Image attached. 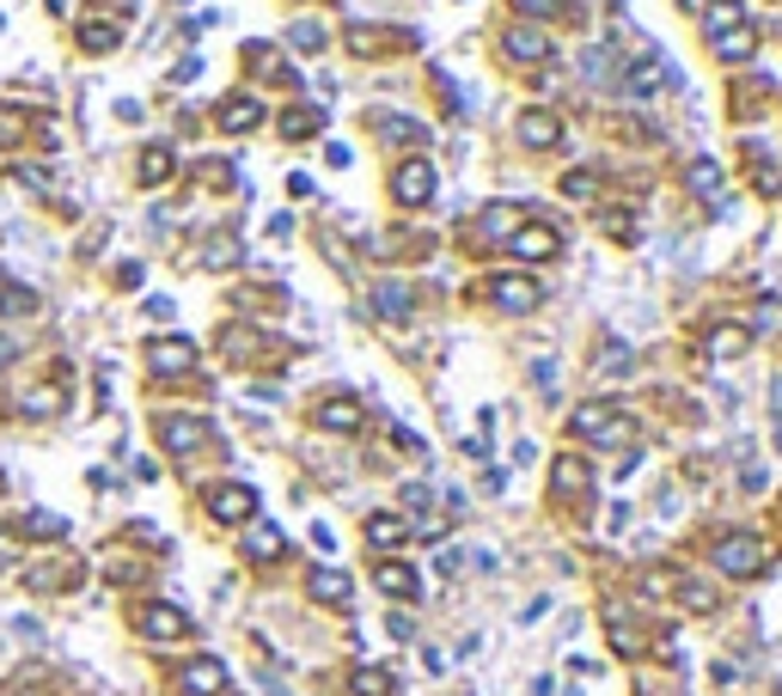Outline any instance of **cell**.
I'll return each instance as SVG.
<instances>
[{
  "instance_id": "obj_10",
  "label": "cell",
  "mask_w": 782,
  "mask_h": 696,
  "mask_svg": "<svg viewBox=\"0 0 782 696\" xmlns=\"http://www.w3.org/2000/svg\"><path fill=\"white\" fill-rule=\"evenodd\" d=\"M135 630H141L147 642H184V635H190V618L178 611V604L153 599V604H141V611H135Z\"/></svg>"
},
{
  "instance_id": "obj_40",
  "label": "cell",
  "mask_w": 782,
  "mask_h": 696,
  "mask_svg": "<svg viewBox=\"0 0 782 696\" xmlns=\"http://www.w3.org/2000/svg\"><path fill=\"white\" fill-rule=\"evenodd\" d=\"M19 184H31V190H50V165H19Z\"/></svg>"
},
{
  "instance_id": "obj_6",
  "label": "cell",
  "mask_w": 782,
  "mask_h": 696,
  "mask_svg": "<svg viewBox=\"0 0 782 696\" xmlns=\"http://www.w3.org/2000/svg\"><path fill=\"white\" fill-rule=\"evenodd\" d=\"M178 690H184V696H226V690H233V672H226L214 654H196V660L178 666Z\"/></svg>"
},
{
  "instance_id": "obj_14",
  "label": "cell",
  "mask_w": 782,
  "mask_h": 696,
  "mask_svg": "<svg viewBox=\"0 0 782 696\" xmlns=\"http://www.w3.org/2000/svg\"><path fill=\"white\" fill-rule=\"evenodd\" d=\"M349 55H385V50H410V31H385V25H349Z\"/></svg>"
},
{
  "instance_id": "obj_4",
  "label": "cell",
  "mask_w": 782,
  "mask_h": 696,
  "mask_svg": "<svg viewBox=\"0 0 782 696\" xmlns=\"http://www.w3.org/2000/svg\"><path fill=\"white\" fill-rule=\"evenodd\" d=\"M214 440V428L202 416H184V409H172V416H160V447L178 452V459H190V452H202Z\"/></svg>"
},
{
  "instance_id": "obj_26",
  "label": "cell",
  "mask_w": 782,
  "mask_h": 696,
  "mask_svg": "<svg viewBox=\"0 0 782 696\" xmlns=\"http://www.w3.org/2000/svg\"><path fill=\"white\" fill-rule=\"evenodd\" d=\"M239 264H245L239 233H214L208 245H202V269H239Z\"/></svg>"
},
{
  "instance_id": "obj_27",
  "label": "cell",
  "mask_w": 782,
  "mask_h": 696,
  "mask_svg": "<svg viewBox=\"0 0 782 696\" xmlns=\"http://www.w3.org/2000/svg\"><path fill=\"white\" fill-rule=\"evenodd\" d=\"M31 312H38V293L0 269V318H31Z\"/></svg>"
},
{
  "instance_id": "obj_29",
  "label": "cell",
  "mask_w": 782,
  "mask_h": 696,
  "mask_svg": "<svg viewBox=\"0 0 782 696\" xmlns=\"http://www.w3.org/2000/svg\"><path fill=\"white\" fill-rule=\"evenodd\" d=\"M319 129H324V110H312V105H288V110H281V135H288V141H312Z\"/></svg>"
},
{
  "instance_id": "obj_13",
  "label": "cell",
  "mask_w": 782,
  "mask_h": 696,
  "mask_svg": "<svg viewBox=\"0 0 782 696\" xmlns=\"http://www.w3.org/2000/svg\"><path fill=\"white\" fill-rule=\"evenodd\" d=\"M550 495H557V501H581V495H593V471H587L575 452H563V459L550 464Z\"/></svg>"
},
{
  "instance_id": "obj_17",
  "label": "cell",
  "mask_w": 782,
  "mask_h": 696,
  "mask_svg": "<svg viewBox=\"0 0 782 696\" xmlns=\"http://www.w3.org/2000/svg\"><path fill=\"white\" fill-rule=\"evenodd\" d=\"M519 141L550 153V147H563V122L550 117V110H526V117H519Z\"/></svg>"
},
{
  "instance_id": "obj_8",
  "label": "cell",
  "mask_w": 782,
  "mask_h": 696,
  "mask_svg": "<svg viewBox=\"0 0 782 696\" xmlns=\"http://www.w3.org/2000/svg\"><path fill=\"white\" fill-rule=\"evenodd\" d=\"M196 367V342L190 336H153L147 342V373H160V379H184Z\"/></svg>"
},
{
  "instance_id": "obj_32",
  "label": "cell",
  "mask_w": 782,
  "mask_h": 696,
  "mask_svg": "<svg viewBox=\"0 0 782 696\" xmlns=\"http://www.w3.org/2000/svg\"><path fill=\"white\" fill-rule=\"evenodd\" d=\"M349 690H355V696H392V690H398V678H392L385 666H355Z\"/></svg>"
},
{
  "instance_id": "obj_21",
  "label": "cell",
  "mask_w": 782,
  "mask_h": 696,
  "mask_svg": "<svg viewBox=\"0 0 782 696\" xmlns=\"http://www.w3.org/2000/svg\"><path fill=\"white\" fill-rule=\"evenodd\" d=\"M62 404H67V392H62V385H31V392L19 397V416H31V421H50V416H62Z\"/></svg>"
},
{
  "instance_id": "obj_25",
  "label": "cell",
  "mask_w": 782,
  "mask_h": 696,
  "mask_svg": "<svg viewBox=\"0 0 782 696\" xmlns=\"http://www.w3.org/2000/svg\"><path fill=\"white\" fill-rule=\"evenodd\" d=\"M306 592L319 604H349V575L343 568H312V575H306Z\"/></svg>"
},
{
  "instance_id": "obj_16",
  "label": "cell",
  "mask_w": 782,
  "mask_h": 696,
  "mask_svg": "<svg viewBox=\"0 0 782 696\" xmlns=\"http://www.w3.org/2000/svg\"><path fill=\"white\" fill-rule=\"evenodd\" d=\"M312 416H319V428H331V433H355L361 428V404L349 392H331L319 409H312Z\"/></svg>"
},
{
  "instance_id": "obj_1",
  "label": "cell",
  "mask_w": 782,
  "mask_h": 696,
  "mask_svg": "<svg viewBox=\"0 0 782 696\" xmlns=\"http://www.w3.org/2000/svg\"><path fill=\"white\" fill-rule=\"evenodd\" d=\"M569 428L587 447H630V440H636V416L623 404H581L569 416Z\"/></svg>"
},
{
  "instance_id": "obj_11",
  "label": "cell",
  "mask_w": 782,
  "mask_h": 696,
  "mask_svg": "<svg viewBox=\"0 0 782 696\" xmlns=\"http://www.w3.org/2000/svg\"><path fill=\"white\" fill-rule=\"evenodd\" d=\"M507 250H514V257H526V264H550V257H563V233L557 226H519L514 238H507Z\"/></svg>"
},
{
  "instance_id": "obj_15",
  "label": "cell",
  "mask_w": 782,
  "mask_h": 696,
  "mask_svg": "<svg viewBox=\"0 0 782 696\" xmlns=\"http://www.w3.org/2000/svg\"><path fill=\"white\" fill-rule=\"evenodd\" d=\"M373 580H379L385 599H404V604L422 599V580H416V568H410V563H379V568H373Z\"/></svg>"
},
{
  "instance_id": "obj_9",
  "label": "cell",
  "mask_w": 782,
  "mask_h": 696,
  "mask_svg": "<svg viewBox=\"0 0 782 696\" xmlns=\"http://www.w3.org/2000/svg\"><path fill=\"white\" fill-rule=\"evenodd\" d=\"M208 513L221 520V526H245V520H257V489L251 483H214L208 489Z\"/></svg>"
},
{
  "instance_id": "obj_5",
  "label": "cell",
  "mask_w": 782,
  "mask_h": 696,
  "mask_svg": "<svg viewBox=\"0 0 782 696\" xmlns=\"http://www.w3.org/2000/svg\"><path fill=\"white\" fill-rule=\"evenodd\" d=\"M440 190V171L428 165V159H404L398 171H392V196L404 202V208H422V202H435Z\"/></svg>"
},
{
  "instance_id": "obj_3",
  "label": "cell",
  "mask_w": 782,
  "mask_h": 696,
  "mask_svg": "<svg viewBox=\"0 0 782 696\" xmlns=\"http://www.w3.org/2000/svg\"><path fill=\"white\" fill-rule=\"evenodd\" d=\"M709 556H716V568H721V575H733V580L764 575V563H770L764 538H752V532H728V538H721Z\"/></svg>"
},
{
  "instance_id": "obj_24",
  "label": "cell",
  "mask_w": 782,
  "mask_h": 696,
  "mask_svg": "<svg viewBox=\"0 0 782 696\" xmlns=\"http://www.w3.org/2000/svg\"><path fill=\"white\" fill-rule=\"evenodd\" d=\"M257 122H264V105H257V98H226V105H221V129L226 135H251L257 129Z\"/></svg>"
},
{
  "instance_id": "obj_18",
  "label": "cell",
  "mask_w": 782,
  "mask_h": 696,
  "mask_svg": "<svg viewBox=\"0 0 782 696\" xmlns=\"http://www.w3.org/2000/svg\"><path fill=\"white\" fill-rule=\"evenodd\" d=\"M519 221H526V214H519L514 202H490V208L478 214V233H483V238H495V245H507V238L519 233Z\"/></svg>"
},
{
  "instance_id": "obj_38",
  "label": "cell",
  "mask_w": 782,
  "mask_h": 696,
  "mask_svg": "<svg viewBox=\"0 0 782 696\" xmlns=\"http://www.w3.org/2000/svg\"><path fill=\"white\" fill-rule=\"evenodd\" d=\"M752 330H782V300H758Z\"/></svg>"
},
{
  "instance_id": "obj_7",
  "label": "cell",
  "mask_w": 782,
  "mask_h": 696,
  "mask_svg": "<svg viewBox=\"0 0 782 696\" xmlns=\"http://www.w3.org/2000/svg\"><path fill=\"white\" fill-rule=\"evenodd\" d=\"M490 306L495 312H507V318H519V312H538V300H544V288L532 276H490Z\"/></svg>"
},
{
  "instance_id": "obj_20",
  "label": "cell",
  "mask_w": 782,
  "mask_h": 696,
  "mask_svg": "<svg viewBox=\"0 0 782 696\" xmlns=\"http://www.w3.org/2000/svg\"><path fill=\"white\" fill-rule=\"evenodd\" d=\"M117 43H122V25H117V19L93 13V19L81 25V50H86V55H110Z\"/></svg>"
},
{
  "instance_id": "obj_12",
  "label": "cell",
  "mask_w": 782,
  "mask_h": 696,
  "mask_svg": "<svg viewBox=\"0 0 782 696\" xmlns=\"http://www.w3.org/2000/svg\"><path fill=\"white\" fill-rule=\"evenodd\" d=\"M502 55L519 62V67H538V62H550V38H544L538 25H507L502 31Z\"/></svg>"
},
{
  "instance_id": "obj_33",
  "label": "cell",
  "mask_w": 782,
  "mask_h": 696,
  "mask_svg": "<svg viewBox=\"0 0 782 696\" xmlns=\"http://www.w3.org/2000/svg\"><path fill=\"white\" fill-rule=\"evenodd\" d=\"M172 165H178L172 147H147V153H141V184H147V190H160L165 178H172Z\"/></svg>"
},
{
  "instance_id": "obj_2",
  "label": "cell",
  "mask_w": 782,
  "mask_h": 696,
  "mask_svg": "<svg viewBox=\"0 0 782 696\" xmlns=\"http://www.w3.org/2000/svg\"><path fill=\"white\" fill-rule=\"evenodd\" d=\"M642 587H649V592H661V599H678L685 611H697V618H709V611L721 604L709 580H697V575H678V568H649V575H642Z\"/></svg>"
},
{
  "instance_id": "obj_39",
  "label": "cell",
  "mask_w": 782,
  "mask_h": 696,
  "mask_svg": "<svg viewBox=\"0 0 782 696\" xmlns=\"http://www.w3.org/2000/svg\"><path fill=\"white\" fill-rule=\"evenodd\" d=\"M514 7L526 13V25H532V19H550V13L563 7V0H514Z\"/></svg>"
},
{
  "instance_id": "obj_42",
  "label": "cell",
  "mask_w": 782,
  "mask_h": 696,
  "mask_svg": "<svg viewBox=\"0 0 782 696\" xmlns=\"http://www.w3.org/2000/svg\"><path fill=\"white\" fill-rule=\"evenodd\" d=\"M13 361H19V342H13V336H0V373L13 367Z\"/></svg>"
},
{
  "instance_id": "obj_22",
  "label": "cell",
  "mask_w": 782,
  "mask_h": 696,
  "mask_svg": "<svg viewBox=\"0 0 782 696\" xmlns=\"http://www.w3.org/2000/svg\"><path fill=\"white\" fill-rule=\"evenodd\" d=\"M373 312H379V318H398V324H404V318L416 312V293L404 288V281H379V288H373Z\"/></svg>"
},
{
  "instance_id": "obj_28",
  "label": "cell",
  "mask_w": 782,
  "mask_h": 696,
  "mask_svg": "<svg viewBox=\"0 0 782 696\" xmlns=\"http://www.w3.org/2000/svg\"><path fill=\"white\" fill-rule=\"evenodd\" d=\"M746 349H752V330H746V324H721V330H709V355H716V361H740Z\"/></svg>"
},
{
  "instance_id": "obj_23",
  "label": "cell",
  "mask_w": 782,
  "mask_h": 696,
  "mask_svg": "<svg viewBox=\"0 0 782 696\" xmlns=\"http://www.w3.org/2000/svg\"><path fill=\"white\" fill-rule=\"evenodd\" d=\"M404 538H410V520H398V513H367V544L373 550H398Z\"/></svg>"
},
{
  "instance_id": "obj_35",
  "label": "cell",
  "mask_w": 782,
  "mask_h": 696,
  "mask_svg": "<svg viewBox=\"0 0 782 696\" xmlns=\"http://www.w3.org/2000/svg\"><path fill=\"white\" fill-rule=\"evenodd\" d=\"M19 526H25L31 538H67V520H62V513H50V507H31Z\"/></svg>"
},
{
  "instance_id": "obj_19",
  "label": "cell",
  "mask_w": 782,
  "mask_h": 696,
  "mask_svg": "<svg viewBox=\"0 0 782 696\" xmlns=\"http://www.w3.org/2000/svg\"><path fill=\"white\" fill-rule=\"evenodd\" d=\"M281 550H288L281 526H269V520H251V532H245V556H251V563H276Z\"/></svg>"
},
{
  "instance_id": "obj_34",
  "label": "cell",
  "mask_w": 782,
  "mask_h": 696,
  "mask_svg": "<svg viewBox=\"0 0 782 696\" xmlns=\"http://www.w3.org/2000/svg\"><path fill=\"white\" fill-rule=\"evenodd\" d=\"M690 190H697L703 202L721 196V165H716V159H690Z\"/></svg>"
},
{
  "instance_id": "obj_36",
  "label": "cell",
  "mask_w": 782,
  "mask_h": 696,
  "mask_svg": "<svg viewBox=\"0 0 782 696\" xmlns=\"http://www.w3.org/2000/svg\"><path fill=\"white\" fill-rule=\"evenodd\" d=\"M288 43H293L300 55H319V50H324V25H293Z\"/></svg>"
},
{
  "instance_id": "obj_31",
  "label": "cell",
  "mask_w": 782,
  "mask_h": 696,
  "mask_svg": "<svg viewBox=\"0 0 782 696\" xmlns=\"http://www.w3.org/2000/svg\"><path fill=\"white\" fill-rule=\"evenodd\" d=\"M373 122H379L385 141H398V147H422V141H428V129H422L416 117H385V110H379Z\"/></svg>"
},
{
  "instance_id": "obj_37",
  "label": "cell",
  "mask_w": 782,
  "mask_h": 696,
  "mask_svg": "<svg viewBox=\"0 0 782 696\" xmlns=\"http://www.w3.org/2000/svg\"><path fill=\"white\" fill-rule=\"evenodd\" d=\"M599 373H630V349H623V342H606V355H599Z\"/></svg>"
},
{
  "instance_id": "obj_41",
  "label": "cell",
  "mask_w": 782,
  "mask_h": 696,
  "mask_svg": "<svg viewBox=\"0 0 782 696\" xmlns=\"http://www.w3.org/2000/svg\"><path fill=\"white\" fill-rule=\"evenodd\" d=\"M428 501H435V495H428L422 483H410V489H404V507H428Z\"/></svg>"
},
{
  "instance_id": "obj_30",
  "label": "cell",
  "mask_w": 782,
  "mask_h": 696,
  "mask_svg": "<svg viewBox=\"0 0 782 696\" xmlns=\"http://www.w3.org/2000/svg\"><path fill=\"white\" fill-rule=\"evenodd\" d=\"M606 623H611V647H618V654H642V647H649V630L630 623L623 611H606Z\"/></svg>"
}]
</instances>
